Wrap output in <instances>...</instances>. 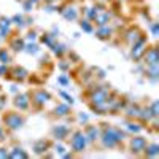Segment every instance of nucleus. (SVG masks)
Instances as JSON below:
<instances>
[{
	"label": "nucleus",
	"mask_w": 159,
	"mask_h": 159,
	"mask_svg": "<svg viewBox=\"0 0 159 159\" xmlns=\"http://www.w3.org/2000/svg\"><path fill=\"white\" fill-rule=\"evenodd\" d=\"M100 137H99V142L102 145V148L105 150H115L121 145L127 134L124 130H121L119 127H115V126H110L107 123H100Z\"/></svg>",
	"instance_id": "nucleus-1"
},
{
	"label": "nucleus",
	"mask_w": 159,
	"mask_h": 159,
	"mask_svg": "<svg viewBox=\"0 0 159 159\" xmlns=\"http://www.w3.org/2000/svg\"><path fill=\"white\" fill-rule=\"evenodd\" d=\"M25 124V116L18 110H8L2 115V126L8 132H16Z\"/></svg>",
	"instance_id": "nucleus-2"
},
{
	"label": "nucleus",
	"mask_w": 159,
	"mask_h": 159,
	"mask_svg": "<svg viewBox=\"0 0 159 159\" xmlns=\"http://www.w3.org/2000/svg\"><path fill=\"white\" fill-rule=\"evenodd\" d=\"M27 96L30 99V107L35 108V110H42L45 105L52 99L51 92H48L46 89L43 88H35V89H30L27 92Z\"/></svg>",
	"instance_id": "nucleus-3"
},
{
	"label": "nucleus",
	"mask_w": 159,
	"mask_h": 159,
	"mask_svg": "<svg viewBox=\"0 0 159 159\" xmlns=\"http://www.w3.org/2000/svg\"><path fill=\"white\" fill-rule=\"evenodd\" d=\"M69 147L72 150V153L75 154H81L86 151L88 148V140L83 134L81 129H76V130H72L70 135H69Z\"/></svg>",
	"instance_id": "nucleus-4"
},
{
	"label": "nucleus",
	"mask_w": 159,
	"mask_h": 159,
	"mask_svg": "<svg viewBox=\"0 0 159 159\" xmlns=\"http://www.w3.org/2000/svg\"><path fill=\"white\" fill-rule=\"evenodd\" d=\"M147 48H148V38L145 35H142L135 43L130 45V57H132V61L140 62L143 54H145V51H147Z\"/></svg>",
	"instance_id": "nucleus-5"
},
{
	"label": "nucleus",
	"mask_w": 159,
	"mask_h": 159,
	"mask_svg": "<svg viewBox=\"0 0 159 159\" xmlns=\"http://www.w3.org/2000/svg\"><path fill=\"white\" fill-rule=\"evenodd\" d=\"M148 140L142 137V135H134L129 139V151L132 156H142L143 154V150L147 147Z\"/></svg>",
	"instance_id": "nucleus-6"
},
{
	"label": "nucleus",
	"mask_w": 159,
	"mask_h": 159,
	"mask_svg": "<svg viewBox=\"0 0 159 159\" xmlns=\"http://www.w3.org/2000/svg\"><path fill=\"white\" fill-rule=\"evenodd\" d=\"M5 78L11 80V81H16V83H24L25 80L29 78V72L25 70L24 67H21V65H15V67L8 69Z\"/></svg>",
	"instance_id": "nucleus-7"
},
{
	"label": "nucleus",
	"mask_w": 159,
	"mask_h": 159,
	"mask_svg": "<svg viewBox=\"0 0 159 159\" xmlns=\"http://www.w3.org/2000/svg\"><path fill=\"white\" fill-rule=\"evenodd\" d=\"M83 134L88 140V145H94L96 142H99V137H100V127L96 126V124H86L83 129Z\"/></svg>",
	"instance_id": "nucleus-8"
},
{
	"label": "nucleus",
	"mask_w": 159,
	"mask_h": 159,
	"mask_svg": "<svg viewBox=\"0 0 159 159\" xmlns=\"http://www.w3.org/2000/svg\"><path fill=\"white\" fill-rule=\"evenodd\" d=\"M70 132H72V129L69 126H65V124H56V126L51 127V137L54 139V140H57V142H62L65 139H69Z\"/></svg>",
	"instance_id": "nucleus-9"
},
{
	"label": "nucleus",
	"mask_w": 159,
	"mask_h": 159,
	"mask_svg": "<svg viewBox=\"0 0 159 159\" xmlns=\"http://www.w3.org/2000/svg\"><path fill=\"white\" fill-rule=\"evenodd\" d=\"M13 105H15V108L19 110V111H27L30 108V99L27 96V92L16 94L15 99H13Z\"/></svg>",
	"instance_id": "nucleus-10"
},
{
	"label": "nucleus",
	"mask_w": 159,
	"mask_h": 159,
	"mask_svg": "<svg viewBox=\"0 0 159 159\" xmlns=\"http://www.w3.org/2000/svg\"><path fill=\"white\" fill-rule=\"evenodd\" d=\"M52 148V142L48 139H38L37 142H34V153L37 156H45L46 151H49Z\"/></svg>",
	"instance_id": "nucleus-11"
},
{
	"label": "nucleus",
	"mask_w": 159,
	"mask_h": 159,
	"mask_svg": "<svg viewBox=\"0 0 159 159\" xmlns=\"http://www.w3.org/2000/svg\"><path fill=\"white\" fill-rule=\"evenodd\" d=\"M142 61L145 62V65H153V64H159V51L156 48V45L147 48L145 54L142 57Z\"/></svg>",
	"instance_id": "nucleus-12"
},
{
	"label": "nucleus",
	"mask_w": 159,
	"mask_h": 159,
	"mask_svg": "<svg viewBox=\"0 0 159 159\" xmlns=\"http://www.w3.org/2000/svg\"><path fill=\"white\" fill-rule=\"evenodd\" d=\"M140 108H142V105L139 102H127V105L124 107L123 111H124V115H126L127 119H137Z\"/></svg>",
	"instance_id": "nucleus-13"
},
{
	"label": "nucleus",
	"mask_w": 159,
	"mask_h": 159,
	"mask_svg": "<svg viewBox=\"0 0 159 159\" xmlns=\"http://www.w3.org/2000/svg\"><path fill=\"white\" fill-rule=\"evenodd\" d=\"M70 113H72V108H70L69 103H57L56 107L52 108V116H56L57 119L67 118V116H70Z\"/></svg>",
	"instance_id": "nucleus-14"
},
{
	"label": "nucleus",
	"mask_w": 159,
	"mask_h": 159,
	"mask_svg": "<svg viewBox=\"0 0 159 159\" xmlns=\"http://www.w3.org/2000/svg\"><path fill=\"white\" fill-rule=\"evenodd\" d=\"M111 21V13L108 10H99L97 15L94 18V22L92 24H97V25H107Z\"/></svg>",
	"instance_id": "nucleus-15"
},
{
	"label": "nucleus",
	"mask_w": 159,
	"mask_h": 159,
	"mask_svg": "<svg viewBox=\"0 0 159 159\" xmlns=\"http://www.w3.org/2000/svg\"><path fill=\"white\" fill-rule=\"evenodd\" d=\"M142 35H143V32L140 30V27H137V25H135V27H130V29L124 34V40L127 42V45H132V43H135Z\"/></svg>",
	"instance_id": "nucleus-16"
},
{
	"label": "nucleus",
	"mask_w": 159,
	"mask_h": 159,
	"mask_svg": "<svg viewBox=\"0 0 159 159\" xmlns=\"http://www.w3.org/2000/svg\"><path fill=\"white\" fill-rule=\"evenodd\" d=\"M11 18H0V38H7L11 34Z\"/></svg>",
	"instance_id": "nucleus-17"
},
{
	"label": "nucleus",
	"mask_w": 159,
	"mask_h": 159,
	"mask_svg": "<svg viewBox=\"0 0 159 159\" xmlns=\"http://www.w3.org/2000/svg\"><path fill=\"white\" fill-rule=\"evenodd\" d=\"M145 75L150 80L151 83H156L159 80V64H153V65H147L145 69Z\"/></svg>",
	"instance_id": "nucleus-18"
},
{
	"label": "nucleus",
	"mask_w": 159,
	"mask_h": 159,
	"mask_svg": "<svg viewBox=\"0 0 159 159\" xmlns=\"http://www.w3.org/2000/svg\"><path fill=\"white\" fill-rule=\"evenodd\" d=\"M24 46H25V40L22 37H13L10 42H8V48L13 49L15 52L24 51Z\"/></svg>",
	"instance_id": "nucleus-19"
},
{
	"label": "nucleus",
	"mask_w": 159,
	"mask_h": 159,
	"mask_svg": "<svg viewBox=\"0 0 159 159\" xmlns=\"http://www.w3.org/2000/svg\"><path fill=\"white\" fill-rule=\"evenodd\" d=\"M94 34H96V37H97L99 40H108V38L111 37L113 30H111L110 25L107 24V25H99V29H97Z\"/></svg>",
	"instance_id": "nucleus-20"
},
{
	"label": "nucleus",
	"mask_w": 159,
	"mask_h": 159,
	"mask_svg": "<svg viewBox=\"0 0 159 159\" xmlns=\"http://www.w3.org/2000/svg\"><path fill=\"white\" fill-rule=\"evenodd\" d=\"M159 154V145L157 143H147V147L143 150V154L145 157H156Z\"/></svg>",
	"instance_id": "nucleus-21"
},
{
	"label": "nucleus",
	"mask_w": 159,
	"mask_h": 159,
	"mask_svg": "<svg viewBox=\"0 0 159 159\" xmlns=\"http://www.w3.org/2000/svg\"><path fill=\"white\" fill-rule=\"evenodd\" d=\"M8 157L11 159H16V157H22V159H27L29 157V153L25 151L22 147H15L8 151Z\"/></svg>",
	"instance_id": "nucleus-22"
},
{
	"label": "nucleus",
	"mask_w": 159,
	"mask_h": 159,
	"mask_svg": "<svg viewBox=\"0 0 159 159\" xmlns=\"http://www.w3.org/2000/svg\"><path fill=\"white\" fill-rule=\"evenodd\" d=\"M61 13H62V16L67 21H75L78 18V10L75 7H67L65 10H61Z\"/></svg>",
	"instance_id": "nucleus-23"
},
{
	"label": "nucleus",
	"mask_w": 159,
	"mask_h": 159,
	"mask_svg": "<svg viewBox=\"0 0 159 159\" xmlns=\"http://www.w3.org/2000/svg\"><path fill=\"white\" fill-rule=\"evenodd\" d=\"M142 124L139 123V121H134V119H129V123L126 124V129L129 130V132H132V134H139V132L142 130Z\"/></svg>",
	"instance_id": "nucleus-24"
},
{
	"label": "nucleus",
	"mask_w": 159,
	"mask_h": 159,
	"mask_svg": "<svg viewBox=\"0 0 159 159\" xmlns=\"http://www.w3.org/2000/svg\"><path fill=\"white\" fill-rule=\"evenodd\" d=\"M51 48H52L54 54H56L59 59H62V57H64V54L67 52V48H65V45H61V43H56V42L51 45Z\"/></svg>",
	"instance_id": "nucleus-25"
},
{
	"label": "nucleus",
	"mask_w": 159,
	"mask_h": 159,
	"mask_svg": "<svg viewBox=\"0 0 159 159\" xmlns=\"http://www.w3.org/2000/svg\"><path fill=\"white\" fill-rule=\"evenodd\" d=\"M11 62V54L7 48H0V64H10Z\"/></svg>",
	"instance_id": "nucleus-26"
},
{
	"label": "nucleus",
	"mask_w": 159,
	"mask_h": 159,
	"mask_svg": "<svg viewBox=\"0 0 159 159\" xmlns=\"http://www.w3.org/2000/svg\"><path fill=\"white\" fill-rule=\"evenodd\" d=\"M80 27H81L84 32H88V34H92V32H94V27H92V21H89V19H81V21H80Z\"/></svg>",
	"instance_id": "nucleus-27"
},
{
	"label": "nucleus",
	"mask_w": 159,
	"mask_h": 159,
	"mask_svg": "<svg viewBox=\"0 0 159 159\" xmlns=\"http://www.w3.org/2000/svg\"><path fill=\"white\" fill-rule=\"evenodd\" d=\"M40 40H42V43H45L46 46H51L52 43L56 42V35H52V34H43L42 37H40Z\"/></svg>",
	"instance_id": "nucleus-28"
},
{
	"label": "nucleus",
	"mask_w": 159,
	"mask_h": 159,
	"mask_svg": "<svg viewBox=\"0 0 159 159\" xmlns=\"http://www.w3.org/2000/svg\"><path fill=\"white\" fill-rule=\"evenodd\" d=\"M148 108H150V111H151V116L157 119V116H159V102H157V100H153V102L148 105Z\"/></svg>",
	"instance_id": "nucleus-29"
},
{
	"label": "nucleus",
	"mask_w": 159,
	"mask_h": 159,
	"mask_svg": "<svg viewBox=\"0 0 159 159\" xmlns=\"http://www.w3.org/2000/svg\"><path fill=\"white\" fill-rule=\"evenodd\" d=\"M24 51L29 52V54H37V52H38V45H37V43H34V45H25V46H24Z\"/></svg>",
	"instance_id": "nucleus-30"
},
{
	"label": "nucleus",
	"mask_w": 159,
	"mask_h": 159,
	"mask_svg": "<svg viewBox=\"0 0 159 159\" xmlns=\"http://www.w3.org/2000/svg\"><path fill=\"white\" fill-rule=\"evenodd\" d=\"M11 22H13V24H16L19 29H22V27H24V18H22V16H19V15L13 16V18H11Z\"/></svg>",
	"instance_id": "nucleus-31"
},
{
	"label": "nucleus",
	"mask_w": 159,
	"mask_h": 159,
	"mask_svg": "<svg viewBox=\"0 0 159 159\" xmlns=\"http://www.w3.org/2000/svg\"><path fill=\"white\" fill-rule=\"evenodd\" d=\"M57 81H59L62 86H69V84H70V80L67 78V75H59V76H57Z\"/></svg>",
	"instance_id": "nucleus-32"
},
{
	"label": "nucleus",
	"mask_w": 159,
	"mask_h": 159,
	"mask_svg": "<svg viewBox=\"0 0 159 159\" xmlns=\"http://www.w3.org/2000/svg\"><path fill=\"white\" fill-rule=\"evenodd\" d=\"M7 135H8V130H7L3 126H0V145L7 140Z\"/></svg>",
	"instance_id": "nucleus-33"
},
{
	"label": "nucleus",
	"mask_w": 159,
	"mask_h": 159,
	"mask_svg": "<svg viewBox=\"0 0 159 159\" xmlns=\"http://www.w3.org/2000/svg\"><path fill=\"white\" fill-rule=\"evenodd\" d=\"M5 107H7V96L0 92V111H3Z\"/></svg>",
	"instance_id": "nucleus-34"
},
{
	"label": "nucleus",
	"mask_w": 159,
	"mask_h": 159,
	"mask_svg": "<svg viewBox=\"0 0 159 159\" xmlns=\"http://www.w3.org/2000/svg\"><path fill=\"white\" fill-rule=\"evenodd\" d=\"M52 147H54V151H56L57 154H61V156H62V154L65 153V148L62 147L61 143H54V145H52Z\"/></svg>",
	"instance_id": "nucleus-35"
},
{
	"label": "nucleus",
	"mask_w": 159,
	"mask_h": 159,
	"mask_svg": "<svg viewBox=\"0 0 159 159\" xmlns=\"http://www.w3.org/2000/svg\"><path fill=\"white\" fill-rule=\"evenodd\" d=\"M61 96L64 97L65 103H69V105H73V99H72V96H69V94H67V92H61Z\"/></svg>",
	"instance_id": "nucleus-36"
},
{
	"label": "nucleus",
	"mask_w": 159,
	"mask_h": 159,
	"mask_svg": "<svg viewBox=\"0 0 159 159\" xmlns=\"http://www.w3.org/2000/svg\"><path fill=\"white\" fill-rule=\"evenodd\" d=\"M157 25H159V24H157L156 21H153L151 25H150V30H151V34H153L154 37H157Z\"/></svg>",
	"instance_id": "nucleus-37"
},
{
	"label": "nucleus",
	"mask_w": 159,
	"mask_h": 159,
	"mask_svg": "<svg viewBox=\"0 0 159 159\" xmlns=\"http://www.w3.org/2000/svg\"><path fill=\"white\" fill-rule=\"evenodd\" d=\"M3 157H8V150L0 145V159H3Z\"/></svg>",
	"instance_id": "nucleus-38"
},
{
	"label": "nucleus",
	"mask_w": 159,
	"mask_h": 159,
	"mask_svg": "<svg viewBox=\"0 0 159 159\" xmlns=\"http://www.w3.org/2000/svg\"><path fill=\"white\" fill-rule=\"evenodd\" d=\"M8 72L7 64H0V76H5V73Z\"/></svg>",
	"instance_id": "nucleus-39"
},
{
	"label": "nucleus",
	"mask_w": 159,
	"mask_h": 159,
	"mask_svg": "<svg viewBox=\"0 0 159 159\" xmlns=\"http://www.w3.org/2000/svg\"><path fill=\"white\" fill-rule=\"evenodd\" d=\"M32 7H34V3L30 2V0H25V2H24V10H25V11H30Z\"/></svg>",
	"instance_id": "nucleus-40"
},
{
	"label": "nucleus",
	"mask_w": 159,
	"mask_h": 159,
	"mask_svg": "<svg viewBox=\"0 0 159 159\" xmlns=\"http://www.w3.org/2000/svg\"><path fill=\"white\" fill-rule=\"evenodd\" d=\"M27 40H32V42H35V40H37V32H35V30H30Z\"/></svg>",
	"instance_id": "nucleus-41"
},
{
	"label": "nucleus",
	"mask_w": 159,
	"mask_h": 159,
	"mask_svg": "<svg viewBox=\"0 0 159 159\" xmlns=\"http://www.w3.org/2000/svg\"><path fill=\"white\" fill-rule=\"evenodd\" d=\"M43 2H45V3H56L57 0H43Z\"/></svg>",
	"instance_id": "nucleus-42"
},
{
	"label": "nucleus",
	"mask_w": 159,
	"mask_h": 159,
	"mask_svg": "<svg viewBox=\"0 0 159 159\" xmlns=\"http://www.w3.org/2000/svg\"><path fill=\"white\" fill-rule=\"evenodd\" d=\"M30 2H32V3L35 5V3H38V2H40V0H30Z\"/></svg>",
	"instance_id": "nucleus-43"
},
{
	"label": "nucleus",
	"mask_w": 159,
	"mask_h": 159,
	"mask_svg": "<svg viewBox=\"0 0 159 159\" xmlns=\"http://www.w3.org/2000/svg\"><path fill=\"white\" fill-rule=\"evenodd\" d=\"M0 92H2V88H0Z\"/></svg>",
	"instance_id": "nucleus-44"
}]
</instances>
